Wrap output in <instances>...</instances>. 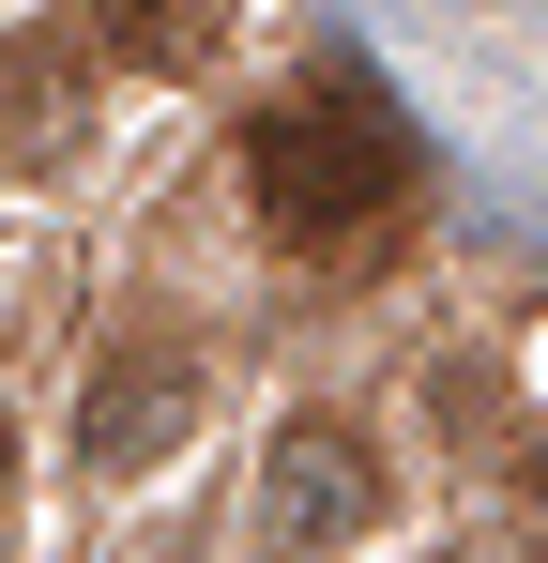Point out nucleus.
I'll use <instances>...</instances> for the list:
<instances>
[{"label":"nucleus","mask_w":548,"mask_h":563,"mask_svg":"<svg viewBox=\"0 0 548 563\" xmlns=\"http://www.w3.org/2000/svg\"><path fill=\"white\" fill-rule=\"evenodd\" d=\"M244 184H260V213L289 244H351V229L396 213L412 137H396V107L365 92V77H305V92H274L244 122Z\"/></svg>","instance_id":"nucleus-1"},{"label":"nucleus","mask_w":548,"mask_h":563,"mask_svg":"<svg viewBox=\"0 0 548 563\" xmlns=\"http://www.w3.org/2000/svg\"><path fill=\"white\" fill-rule=\"evenodd\" d=\"M365 518H381V472H365V442H351V427H289V442L260 457V533H274V563L351 549Z\"/></svg>","instance_id":"nucleus-2"},{"label":"nucleus","mask_w":548,"mask_h":563,"mask_svg":"<svg viewBox=\"0 0 548 563\" xmlns=\"http://www.w3.org/2000/svg\"><path fill=\"white\" fill-rule=\"evenodd\" d=\"M183 411H198V366L183 351H122V366L91 380L77 442H91V472H153V442H183Z\"/></svg>","instance_id":"nucleus-3"},{"label":"nucleus","mask_w":548,"mask_h":563,"mask_svg":"<svg viewBox=\"0 0 548 563\" xmlns=\"http://www.w3.org/2000/svg\"><path fill=\"white\" fill-rule=\"evenodd\" d=\"M107 15V46L138 62V77H198L213 46H229V0H91Z\"/></svg>","instance_id":"nucleus-4"},{"label":"nucleus","mask_w":548,"mask_h":563,"mask_svg":"<svg viewBox=\"0 0 548 563\" xmlns=\"http://www.w3.org/2000/svg\"><path fill=\"white\" fill-rule=\"evenodd\" d=\"M62 122H77V77H62L46 46H15V62H0V137H62Z\"/></svg>","instance_id":"nucleus-5"},{"label":"nucleus","mask_w":548,"mask_h":563,"mask_svg":"<svg viewBox=\"0 0 548 563\" xmlns=\"http://www.w3.org/2000/svg\"><path fill=\"white\" fill-rule=\"evenodd\" d=\"M0 503H15V411H0Z\"/></svg>","instance_id":"nucleus-6"},{"label":"nucleus","mask_w":548,"mask_h":563,"mask_svg":"<svg viewBox=\"0 0 548 563\" xmlns=\"http://www.w3.org/2000/svg\"><path fill=\"white\" fill-rule=\"evenodd\" d=\"M534 518H548V442H534Z\"/></svg>","instance_id":"nucleus-7"}]
</instances>
